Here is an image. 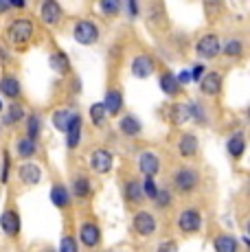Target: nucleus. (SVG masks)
Instances as JSON below:
<instances>
[{
  "label": "nucleus",
  "mask_w": 250,
  "mask_h": 252,
  "mask_svg": "<svg viewBox=\"0 0 250 252\" xmlns=\"http://www.w3.org/2000/svg\"><path fill=\"white\" fill-rule=\"evenodd\" d=\"M35 35V24L31 18H13L7 24V42L13 48H27Z\"/></svg>",
  "instance_id": "1"
},
{
  "label": "nucleus",
  "mask_w": 250,
  "mask_h": 252,
  "mask_svg": "<svg viewBox=\"0 0 250 252\" xmlns=\"http://www.w3.org/2000/svg\"><path fill=\"white\" fill-rule=\"evenodd\" d=\"M198 184H200V173L195 171L193 167H180L174 173V187H176L178 193H182V195L193 193L195 189H198Z\"/></svg>",
  "instance_id": "2"
},
{
  "label": "nucleus",
  "mask_w": 250,
  "mask_h": 252,
  "mask_svg": "<svg viewBox=\"0 0 250 252\" xmlns=\"http://www.w3.org/2000/svg\"><path fill=\"white\" fill-rule=\"evenodd\" d=\"M0 230H2L9 239L20 237V232H22V217H20V211H18V208L9 206V208H4V211L0 213Z\"/></svg>",
  "instance_id": "3"
},
{
  "label": "nucleus",
  "mask_w": 250,
  "mask_h": 252,
  "mask_svg": "<svg viewBox=\"0 0 250 252\" xmlns=\"http://www.w3.org/2000/svg\"><path fill=\"white\" fill-rule=\"evenodd\" d=\"M202 213L198 208H185V211L178 215L176 226L182 235H195V232L202 230Z\"/></svg>",
  "instance_id": "4"
},
{
  "label": "nucleus",
  "mask_w": 250,
  "mask_h": 252,
  "mask_svg": "<svg viewBox=\"0 0 250 252\" xmlns=\"http://www.w3.org/2000/svg\"><path fill=\"white\" fill-rule=\"evenodd\" d=\"M77 241L88 250L99 248L101 246V228L94 224V221H81L79 232H77Z\"/></svg>",
  "instance_id": "5"
},
{
  "label": "nucleus",
  "mask_w": 250,
  "mask_h": 252,
  "mask_svg": "<svg viewBox=\"0 0 250 252\" xmlns=\"http://www.w3.org/2000/svg\"><path fill=\"white\" fill-rule=\"evenodd\" d=\"M73 37L79 44L90 46L99 40V27L90 20H79V22H75V27H73Z\"/></svg>",
  "instance_id": "6"
},
{
  "label": "nucleus",
  "mask_w": 250,
  "mask_h": 252,
  "mask_svg": "<svg viewBox=\"0 0 250 252\" xmlns=\"http://www.w3.org/2000/svg\"><path fill=\"white\" fill-rule=\"evenodd\" d=\"M114 167V156L108 152V149L99 147L94 149L93 154H90V169H93L94 173H99V176H105V173H110Z\"/></svg>",
  "instance_id": "7"
},
{
  "label": "nucleus",
  "mask_w": 250,
  "mask_h": 252,
  "mask_svg": "<svg viewBox=\"0 0 250 252\" xmlns=\"http://www.w3.org/2000/svg\"><path fill=\"white\" fill-rule=\"evenodd\" d=\"M132 228L138 237H152L156 232V217L150 211H138L132 217Z\"/></svg>",
  "instance_id": "8"
},
{
  "label": "nucleus",
  "mask_w": 250,
  "mask_h": 252,
  "mask_svg": "<svg viewBox=\"0 0 250 252\" xmlns=\"http://www.w3.org/2000/svg\"><path fill=\"white\" fill-rule=\"evenodd\" d=\"M18 180L25 187H37L42 182V167L33 160H27L18 167Z\"/></svg>",
  "instance_id": "9"
},
{
  "label": "nucleus",
  "mask_w": 250,
  "mask_h": 252,
  "mask_svg": "<svg viewBox=\"0 0 250 252\" xmlns=\"http://www.w3.org/2000/svg\"><path fill=\"white\" fill-rule=\"evenodd\" d=\"M49 200H51V204L55 206V208H60V211H66V208H70V204H73V195H70V189L66 187V184H62V182H55V184L51 187Z\"/></svg>",
  "instance_id": "10"
},
{
  "label": "nucleus",
  "mask_w": 250,
  "mask_h": 252,
  "mask_svg": "<svg viewBox=\"0 0 250 252\" xmlns=\"http://www.w3.org/2000/svg\"><path fill=\"white\" fill-rule=\"evenodd\" d=\"M0 94L7 96V99L18 101L20 99V94H22L20 79H18L16 75H11V72H4V75L0 77Z\"/></svg>",
  "instance_id": "11"
},
{
  "label": "nucleus",
  "mask_w": 250,
  "mask_h": 252,
  "mask_svg": "<svg viewBox=\"0 0 250 252\" xmlns=\"http://www.w3.org/2000/svg\"><path fill=\"white\" fill-rule=\"evenodd\" d=\"M62 7L57 0H42V7H40V18L42 22L46 24V27H55V24H60L62 20Z\"/></svg>",
  "instance_id": "12"
},
{
  "label": "nucleus",
  "mask_w": 250,
  "mask_h": 252,
  "mask_svg": "<svg viewBox=\"0 0 250 252\" xmlns=\"http://www.w3.org/2000/svg\"><path fill=\"white\" fill-rule=\"evenodd\" d=\"M138 171H141L143 176L156 178L158 171H160V158L154 152H143L141 156H138Z\"/></svg>",
  "instance_id": "13"
},
{
  "label": "nucleus",
  "mask_w": 250,
  "mask_h": 252,
  "mask_svg": "<svg viewBox=\"0 0 250 252\" xmlns=\"http://www.w3.org/2000/svg\"><path fill=\"white\" fill-rule=\"evenodd\" d=\"M195 51H198V55H200V57H204V60H211V57H215L219 51H222L219 37H218V35H213V33H209V35H204V37H202V40L198 42Z\"/></svg>",
  "instance_id": "14"
},
{
  "label": "nucleus",
  "mask_w": 250,
  "mask_h": 252,
  "mask_svg": "<svg viewBox=\"0 0 250 252\" xmlns=\"http://www.w3.org/2000/svg\"><path fill=\"white\" fill-rule=\"evenodd\" d=\"M81 127H84V121H81L79 112H75L73 121H70V125H68V129H66V147H68L70 152L79 147V143H81Z\"/></svg>",
  "instance_id": "15"
},
{
  "label": "nucleus",
  "mask_w": 250,
  "mask_h": 252,
  "mask_svg": "<svg viewBox=\"0 0 250 252\" xmlns=\"http://www.w3.org/2000/svg\"><path fill=\"white\" fill-rule=\"evenodd\" d=\"M40 152V147H37V140H33V138H29V136H20L16 140V156L20 158L22 162H27V160H31L35 154Z\"/></svg>",
  "instance_id": "16"
},
{
  "label": "nucleus",
  "mask_w": 250,
  "mask_h": 252,
  "mask_svg": "<svg viewBox=\"0 0 250 252\" xmlns=\"http://www.w3.org/2000/svg\"><path fill=\"white\" fill-rule=\"evenodd\" d=\"M70 195L77 200H88L93 195V182L88 176H75L70 182Z\"/></svg>",
  "instance_id": "17"
},
{
  "label": "nucleus",
  "mask_w": 250,
  "mask_h": 252,
  "mask_svg": "<svg viewBox=\"0 0 250 252\" xmlns=\"http://www.w3.org/2000/svg\"><path fill=\"white\" fill-rule=\"evenodd\" d=\"M123 197L129 206L143 204V200H145V195H143V184L138 180H127L123 184Z\"/></svg>",
  "instance_id": "18"
},
{
  "label": "nucleus",
  "mask_w": 250,
  "mask_h": 252,
  "mask_svg": "<svg viewBox=\"0 0 250 252\" xmlns=\"http://www.w3.org/2000/svg\"><path fill=\"white\" fill-rule=\"evenodd\" d=\"M154 72V60L147 55H138L132 60V75L136 79H147Z\"/></svg>",
  "instance_id": "19"
},
{
  "label": "nucleus",
  "mask_w": 250,
  "mask_h": 252,
  "mask_svg": "<svg viewBox=\"0 0 250 252\" xmlns=\"http://www.w3.org/2000/svg\"><path fill=\"white\" fill-rule=\"evenodd\" d=\"M119 129H121L123 136L134 138V136H138V134L143 132V123L134 114H127V116H123V119L119 121Z\"/></svg>",
  "instance_id": "20"
},
{
  "label": "nucleus",
  "mask_w": 250,
  "mask_h": 252,
  "mask_svg": "<svg viewBox=\"0 0 250 252\" xmlns=\"http://www.w3.org/2000/svg\"><path fill=\"white\" fill-rule=\"evenodd\" d=\"M213 250L215 252H239V239L233 235H215L213 239Z\"/></svg>",
  "instance_id": "21"
},
{
  "label": "nucleus",
  "mask_w": 250,
  "mask_h": 252,
  "mask_svg": "<svg viewBox=\"0 0 250 252\" xmlns=\"http://www.w3.org/2000/svg\"><path fill=\"white\" fill-rule=\"evenodd\" d=\"M195 152H198V138H195V134H182L180 140H178V154L182 158H193Z\"/></svg>",
  "instance_id": "22"
},
{
  "label": "nucleus",
  "mask_w": 250,
  "mask_h": 252,
  "mask_svg": "<svg viewBox=\"0 0 250 252\" xmlns=\"http://www.w3.org/2000/svg\"><path fill=\"white\" fill-rule=\"evenodd\" d=\"M222 88V75L219 72H206L200 79V90L204 94H218Z\"/></svg>",
  "instance_id": "23"
},
{
  "label": "nucleus",
  "mask_w": 250,
  "mask_h": 252,
  "mask_svg": "<svg viewBox=\"0 0 250 252\" xmlns=\"http://www.w3.org/2000/svg\"><path fill=\"white\" fill-rule=\"evenodd\" d=\"M101 103H103L105 112L110 116H117L123 108V94L119 90H108V94H105V99L101 101Z\"/></svg>",
  "instance_id": "24"
},
{
  "label": "nucleus",
  "mask_w": 250,
  "mask_h": 252,
  "mask_svg": "<svg viewBox=\"0 0 250 252\" xmlns=\"http://www.w3.org/2000/svg\"><path fill=\"white\" fill-rule=\"evenodd\" d=\"M27 119V110L22 103H18V101H11L7 108V112H4V123L7 125H18L22 123V121Z\"/></svg>",
  "instance_id": "25"
},
{
  "label": "nucleus",
  "mask_w": 250,
  "mask_h": 252,
  "mask_svg": "<svg viewBox=\"0 0 250 252\" xmlns=\"http://www.w3.org/2000/svg\"><path fill=\"white\" fill-rule=\"evenodd\" d=\"M73 116H75V112H73V110H68V108L55 110V112H53V116H51L53 127L66 134V129H68V125H70V121H73Z\"/></svg>",
  "instance_id": "26"
},
{
  "label": "nucleus",
  "mask_w": 250,
  "mask_h": 252,
  "mask_svg": "<svg viewBox=\"0 0 250 252\" xmlns=\"http://www.w3.org/2000/svg\"><path fill=\"white\" fill-rule=\"evenodd\" d=\"M49 64H51V68L55 70L57 75H66V72L70 70V60H68V55H66L64 51H55V53H51Z\"/></svg>",
  "instance_id": "27"
},
{
  "label": "nucleus",
  "mask_w": 250,
  "mask_h": 252,
  "mask_svg": "<svg viewBox=\"0 0 250 252\" xmlns=\"http://www.w3.org/2000/svg\"><path fill=\"white\" fill-rule=\"evenodd\" d=\"M226 152H228V156L230 158H242L244 156V152H246V138L242 136V134H235V136H230L228 138V143H226Z\"/></svg>",
  "instance_id": "28"
},
{
  "label": "nucleus",
  "mask_w": 250,
  "mask_h": 252,
  "mask_svg": "<svg viewBox=\"0 0 250 252\" xmlns=\"http://www.w3.org/2000/svg\"><path fill=\"white\" fill-rule=\"evenodd\" d=\"M25 125H27V136L29 138H33V140H37L42 136V119H40V114L37 112H31V114H27V119H25Z\"/></svg>",
  "instance_id": "29"
},
{
  "label": "nucleus",
  "mask_w": 250,
  "mask_h": 252,
  "mask_svg": "<svg viewBox=\"0 0 250 252\" xmlns=\"http://www.w3.org/2000/svg\"><path fill=\"white\" fill-rule=\"evenodd\" d=\"M171 123L174 125H182L187 123V121H191V105L189 103H176L174 108H171Z\"/></svg>",
  "instance_id": "30"
},
{
  "label": "nucleus",
  "mask_w": 250,
  "mask_h": 252,
  "mask_svg": "<svg viewBox=\"0 0 250 252\" xmlns=\"http://www.w3.org/2000/svg\"><path fill=\"white\" fill-rule=\"evenodd\" d=\"M178 88H180V84H178V79L171 75V72H165V75L160 77V90L165 92V94L176 96L178 94Z\"/></svg>",
  "instance_id": "31"
},
{
  "label": "nucleus",
  "mask_w": 250,
  "mask_h": 252,
  "mask_svg": "<svg viewBox=\"0 0 250 252\" xmlns=\"http://www.w3.org/2000/svg\"><path fill=\"white\" fill-rule=\"evenodd\" d=\"M105 119H108V112H105L103 103H93L90 105V121H93L94 127H103Z\"/></svg>",
  "instance_id": "32"
},
{
  "label": "nucleus",
  "mask_w": 250,
  "mask_h": 252,
  "mask_svg": "<svg viewBox=\"0 0 250 252\" xmlns=\"http://www.w3.org/2000/svg\"><path fill=\"white\" fill-rule=\"evenodd\" d=\"M9 173H11V154L9 149H2V162H0V184L9 182Z\"/></svg>",
  "instance_id": "33"
},
{
  "label": "nucleus",
  "mask_w": 250,
  "mask_h": 252,
  "mask_svg": "<svg viewBox=\"0 0 250 252\" xmlns=\"http://www.w3.org/2000/svg\"><path fill=\"white\" fill-rule=\"evenodd\" d=\"M143 184V195L147 197V200H156V195H158V191H160V189H158V184H156V180H154V178H150V176H145V180L141 182Z\"/></svg>",
  "instance_id": "34"
},
{
  "label": "nucleus",
  "mask_w": 250,
  "mask_h": 252,
  "mask_svg": "<svg viewBox=\"0 0 250 252\" xmlns=\"http://www.w3.org/2000/svg\"><path fill=\"white\" fill-rule=\"evenodd\" d=\"M57 252H79V241L73 235H64L60 239V250Z\"/></svg>",
  "instance_id": "35"
},
{
  "label": "nucleus",
  "mask_w": 250,
  "mask_h": 252,
  "mask_svg": "<svg viewBox=\"0 0 250 252\" xmlns=\"http://www.w3.org/2000/svg\"><path fill=\"white\" fill-rule=\"evenodd\" d=\"M99 7L105 16H117L121 11V0H99Z\"/></svg>",
  "instance_id": "36"
},
{
  "label": "nucleus",
  "mask_w": 250,
  "mask_h": 252,
  "mask_svg": "<svg viewBox=\"0 0 250 252\" xmlns=\"http://www.w3.org/2000/svg\"><path fill=\"white\" fill-rule=\"evenodd\" d=\"M171 200H174V197H171V191H167V189H160L154 202H156L158 208H169L171 206Z\"/></svg>",
  "instance_id": "37"
},
{
  "label": "nucleus",
  "mask_w": 250,
  "mask_h": 252,
  "mask_svg": "<svg viewBox=\"0 0 250 252\" xmlns=\"http://www.w3.org/2000/svg\"><path fill=\"white\" fill-rule=\"evenodd\" d=\"M191 119L200 125H206V112L200 103H191Z\"/></svg>",
  "instance_id": "38"
},
{
  "label": "nucleus",
  "mask_w": 250,
  "mask_h": 252,
  "mask_svg": "<svg viewBox=\"0 0 250 252\" xmlns=\"http://www.w3.org/2000/svg\"><path fill=\"white\" fill-rule=\"evenodd\" d=\"M242 51H244V44L239 40H230L228 44L224 46V53L228 57H237V55H242Z\"/></svg>",
  "instance_id": "39"
},
{
  "label": "nucleus",
  "mask_w": 250,
  "mask_h": 252,
  "mask_svg": "<svg viewBox=\"0 0 250 252\" xmlns=\"http://www.w3.org/2000/svg\"><path fill=\"white\" fill-rule=\"evenodd\" d=\"M224 0H204V11L209 18H213L215 13H219V9H222Z\"/></svg>",
  "instance_id": "40"
},
{
  "label": "nucleus",
  "mask_w": 250,
  "mask_h": 252,
  "mask_svg": "<svg viewBox=\"0 0 250 252\" xmlns=\"http://www.w3.org/2000/svg\"><path fill=\"white\" fill-rule=\"evenodd\" d=\"M156 252H180V248H178L176 241L165 239V241H160V244H158V250Z\"/></svg>",
  "instance_id": "41"
},
{
  "label": "nucleus",
  "mask_w": 250,
  "mask_h": 252,
  "mask_svg": "<svg viewBox=\"0 0 250 252\" xmlns=\"http://www.w3.org/2000/svg\"><path fill=\"white\" fill-rule=\"evenodd\" d=\"M176 79H178V84H180V86H187V84H191V72H189V70H182L180 75L176 77Z\"/></svg>",
  "instance_id": "42"
},
{
  "label": "nucleus",
  "mask_w": 250,
  "mask_h": 252,
  "mask_svg": "<svg viewBox=\"0 0 250 252\" xmlns=\"http://www.w3.org/2000/svg\"><path fill=\"white\" fill-rule=\"evenodd\" d=\"M202 75H204V66L198 64L193 70H191V81H200V79H202Z\"/></svg>",
  "instance_id": "43"
},
{
  "label": "nucleus",
  "mask_w": 250,
  "mask_h": 252,
  "mask_svg": "<svg viewBox=\"0 0 250 252\" xmlns=\"http://www.w3.org/2000/svg\"><path fill=\"white\" fill-rule=\"evenodd\" d=\"M127 13H129V18L138 16V2L136 0H127Z\"/></svg>",
  "instance_id": "44"
},
{
  "label": "nucleus",
  "mask_w": 250,
  "mask_h": 252,
  "mask_svg": "<svg viewBox=\"0 0 250 252\" xmlns=\"http://www.w3.org/2000/svg\"><path fill=\"white\" fill-rule=\"evenodd\" d=\"M9 7H11V9H25L27 7V0H9Z\"/></svg>",
  "instance_id": "45"
},
{
  "label": "nucleus",
  "mask_w": 250,
  "mask_h": 252,
  "mask_svg": "<svg viewBox=\"0 0 250 252\" xmlns=\"http://www.w3.org/2000/svg\"><path fill=\"white\" fill-rule=\"evenodd\" d=\"M9 0H0V16H2V13H7L9 11Z\"/></svg>",
  "instance_id": "46"
},
{
  "label": "nucleus",
  "mask_w": 250,
  "mask_h": 252,
  "mask_svg": "<svg viewBox=\"0 0 250 252\" xmlns=\"http://www.w3.org/2000/svg\"><path fill=\"white\" fill-rule=\"evenodd\" d=\"M242 241L248 246V250H250V237H248V235H246V237H242Z\"/></svg>",
  "instance_id": "47"
},
{
  "label": "nucleus",
  "mask_w": 250,
  "mask_h": 252,
  "mask_svg": "<svg viewBox=\"0 0 250 252\" xmlns=\"http://www.w3.org/2000/svg\"><path fill=\"white\" fill-rule=\"evenodd\" d=\"M246 230H248V237H250V220H248V224H246Z\"/></svg>",
  "instance_id": "48"
},
{
  "label": "nucleus",
  "mask_w": 250,
  "mask_h": 252,
  "mask_svg": "<svg viewBox=\"0 0 250 252\" xmlns=\"http://www.w3.org/2000/svg\"><path fill=\"white\" fill-rule=\"evenodd\" d=\"M2 110H4V105H2V99H0V112H2Z\"/></svg>",
  "instance_id": "49"
},
{
  "label": "nucleus",
  "mask_w": 250,
  "mask_h": 252,
  "mask_svg": "<svg viewBox=\"0 0 250 252\" xmlns=\"http://www.w3.org/2000/svg\"><path fill=\"white\" fill-rule=\"evenodd\" d=\"M44 252H57V250H53V248H46Z\"/></svg>",
  "instance_id": "50"
},
{
  "label": "nucleus",
  "mask_w": 250,
  "mask_h": 252,
  "mask_svg": "<svg viewBox=\"0 0 250 252\" xmlns=\"http://www.w3.org/2000/svg\"><path fill=\"white\" fill-rule=\"evenodd\" d=\"M248 195H250V182H248Z\"/></svg>",
  "instance_id": "51"
},
{
  "label": "nucleus",
  "mask_w": 250,
  "mask_h": 252,
  "mask_svg": "<svg viewBox=\"0 0 250 252\" xmlns=\"http://www.w3.org/2000/svg\"><path fill=\"white\" fill-rule=\"evenodd\" d=\"M248 119H250V108H248Z\"/></svg>",
  "instance_id": "52"
}]
</instances>
